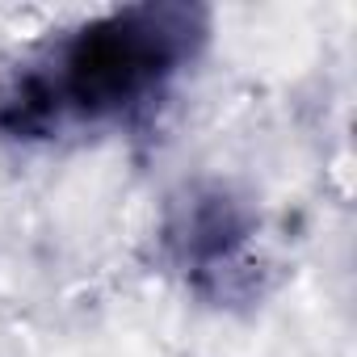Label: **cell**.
Returning a JSON list of instances; mask_svg holds the SVG:
<instances>
[{
    "mask_svg": "<svg viewBox=\"0 0 357 357\" xmlns=\"http://www.w3.org/2000/svg\"><path fill=\"white\" fill-rule=\"evenodd\" d=\"M202 34V13L181 5L118 9L80 26L55 72L63 109L84 118H118L181 68Z\"/></svg>",
    "mask_w": 357,
    "mask_h": 357,
    "instance_id": "obj_1",
    "label": "cell"
},
{
    "mask_svg": "<svg viewBox=\"0 0 357 357\" xmlns=\"http://www.w3.org/2000/svg\"><path fill=\"white\" fill-rule=\"evenodd\" d=\"M59 118H63V97L55 76L47 72H22L0 93V130L9 139H43L59 126Z\"/></svg>",
    "mask_w": 357,
    "mask_h": 357,
    "instance_id": "obj_2",
    "label": "cell"
}]
</instances>
